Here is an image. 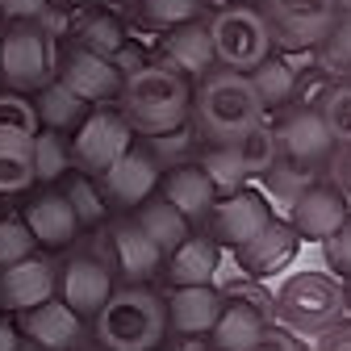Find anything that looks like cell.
I'll return each mask as SVG.
<instances>
[{
    "label": "cell",
    "mask_w": 351,
    "mask_h": 351,
    "mask_svg": "<svg viewBox=\"0 0 351 351\" xmlns=\"http://www.w3.org/2000/svg\"><path fill=\"white\" fill-rule=\"evenodd\" d=\"M259 121H268L255 88L247 80V71H230V67H213L209 75H201L193 84V101H189V125L193 138L201 147H222L243 138L247 130H255Z\"/></svg>",
    "instance_id": "1"
},
{
    "label": "cell",
    "mask_w": 351,
    "mask_h": 351,
    "mask_svg": "<svg viewBox=\"0 0 351 351\" xmlns=\"http://www.w3.org/2000/svg\"><path fill=\"white\" fill-rule=\"evenodd\" d=\"M189 101H193V84L184 75H176L167 63H147L121 80L117 113L125 117V125L134 134L159 138V134L189 125Z\"/></svg>",
    "instance_id": "2"
},
{
    "label": "cell",
    "mask_w": 351,
    "mask_h": 351,
    "mask_svg": "<svg viewBox=\"0 0 351 351\" xmlns=\"http://www.w3.org/2000/svg\"><path fill=\"white\" fill-rule=\"evenodd\" d=\"M93 322H97V343L105 351H155L167 330V305L147 285H125L109 293Z\"/></svg>",
    "instance_id": "3"
},
{
    "label": "cell",
    "mask_w": 351,
    "mask_h": 351,
    "mask_svg": "<svg viewBox=\"0 0 351 351\" xmlns=\"http://www.w3.org/2000/svg\"><path fill=\"white\" fill-rule=\"evenodd\" d=\"M272 314L293 335H318L343 314V280L318 268L293 272L272 293Z\"/></svg>",
    "instance_id": "4"
},
{
    "label": "cell",
    "mask_w": 351,
    "mask_h": 351,
    "mask_svg": "<svg viewBox=\"0 0 351 351\" xmlns=\"http://www.w3.org/2000/svg\"><path fill=\"white\" fill-rule=\"evenodd\" d=\"M209 42H213V59L217 67H230V71H251L263 59L272 55V34L268 21H263L259 9L247 5H226L209 17Z\"/></svg>",
    "instance_id": "5"
},
{
    "label": "cell",
    "mask_w": 351,
    "mask_h": 351,
    "mask_svg": "<svg viewBox=\"0 0 351 351\" xmlns=\"http://www.w3.org/2000/svg\"><path fill=\"white\" fill-rule=\"evenodd\" d=\"M55 75V42L34 21L9 25L0 34V80L13 93H38Z\"/></svg>",
    "instance_id": "6"
},
{
    "label": "cell",
    "mask_w": 351,
    "mask_h": 351,
    "mask_svg": "<svg viewBox=\"0 0 351 351\" xmlns=\"http://www.w3.org/2000/svg\"><path fill=\"white\" fill-rule=\"evenodd\" d=\"M259 13L268 21L272 47L314 51L335 25V0H263Z\"/></svg>",
    "instance_id": "7"
},
{
    "label": "cell",
    "mask_w": 351,
    "mask_h": 351,
    "mask_svg": "<svg viewBox=\"0 0 351 351\" xmlns=\"http://www.w3.org/2000/svg\"><path fill=\"white\" fill-rule=\"evenodd\" d=\"M71 163L84 171V176H97L113 163V159H121L130 147H134V130L125 125V117L121 113H113V109H93L75 130H71Z\"/></svg>",
    "instance_id": "8"
},
{
    "label": "cell",
    "mask_w": 351,
    "mask_h": 351,
    "mask_svg": "<svg viewBox=\"0 0 351 351\" xmlns=\"http://www.w3.org/2000/svg\"><path fill=\"white\" fill-rule=\"evenodd\" d=\"M55 80H63L71 93H75L84 105H93V109L117 101V93H121V75H117V67H113L105 55L84 51L80 42H75V47L55 51Z\"/></svg>",
    "instance_id": "9"
},
{
    "label": "cell",
    "mask_w": 351,
    "mask_h": 351,
    "mask_svg": "<svg viewBox=\"0 0 351 351\" xmlns=\"http://www.w3.org/2000/svg\"><path fill=\"white\" fill-rule=\"evenodd\" d=\"M205 222H209V239L217 247L239 251L243 243H251L263 226L272 222V205L263 201L255 189H239V193H226L222 201H213Z\"/></svg>",
    "instance_id": "10"
},
{
    "label": "cell",
    "mask_w": 351,
    "mask_h": 351,
    "mask_svg": "<svg viewBox=\"0 0 351 351\" xmlns=\"http://www.w3.org/2000/svg\"><path fill=\"white\" fill-rule=\"evenodd\" d=\"M159 159L138 143V147H130L121 159H113L101 176H97V189L105 193L109 205H143L155 189H159Z\"/></svg>",
    "instance_id": "11"
},
{
    "label": "cell",
    "mask_w": 351,
    "mask_h": 351,
    "mask_svg": "<svg viewBox=\"0 0 351 351\" xmlns=\"http://www.w3.org/2000/svg\"><path fill=\"white\" fill-rule=\"evenodd\" d=\"M347 217V197L335 180H314L310 189H305L293 209H289V226L297 230L301 243H326L339 222Z\"/></svg>",
    "instance_id": "12"
},
{
    "label": "cell",
    "mask_w": 351,
    "mask_h": 351,
    "mask_svg": "<svg viewBox=\"0 0 351 351\" xmlns=\"http://www.w3.org/2000/svg\"><path fill=\"white\" fill-rule=\"evenodd\" d=\"M272 134H276L280 159L301 163V167H318V163H326L335 155V138L326 134V125H322L314 105H301L289 117H280L272 125Z\"/></svg>",
    "instance_id": "13"
},
{
    "label": "cell",
    "mask_w": 351,
    "mask_h": 351,
    "mask_svg": "<svg viewBox=\"0 0 351 351\" xmlns=\"http://www.w3.org/2000/svg\"><path fill=\"white\" fill-rule=\"evenodd\" d=\"M55 289L63 293V305L71 314L93 318L101 305L109 301V293H113V272L105 268V259L75 255V259H67L63 268L55 272Z\"/></svg>",
    "instance_id": "14"
},
{
    "label": "cell",
    "mask_w": 351,
    "mask_h": 351,
    "mask_svg": "<svg viewBox=\"0 0 351 351\" xmlns=\"http://www.w3.org/2000/svg\"><path fill=\"white\" fill-rule=\"evenodd\" d=\"M105 247H109V263L130 285H147L163 272V251L134 226V217L113 222L109 234H105Z\"/></svg>",
    "instance_id": "15"
},
{
    "label": "cell",
    "mask_w": 351,
    "mask_h": 351,
    "mask_svg": "<svg viewBox=\"0 0 351 351\" xmlns=\"http://www.w3.org/2000/svg\"><path fill=\"white\" fill-rule=\"evenodd\" d=\"M297 251H301L297 230L289 222H276V217H272V222L263 226L251 243H243L234 255H239V272L243 276L263 280V276H276L280 268H289V263L297 259Z\"/></svg>",
    "instance_id": "16"
},
{
    "label": "cell",
    "mask_w": 351,
    "mask_h": 351,
    "mask_svg": "<svg viewBox=\"0 0 351 351\" xmlns=\"http://www.w3.org/2000/svg\"><path fill=\"white\" fill-rule=\"evenodd\" d=\"M159 55H163V63H167L176 75H184L189 84H197L201 75H209V71L217 67L205 21H184V25L163 29V38H159Z\"/></svg>",
    "instance_id": "17"
},
{
    "label": "cell",
    "mask_w": 351,
    "mask_h": 351,
    "mask_svg": "<svg viewBox=\"0 0 351 351\" xmlns=\"http://www.w3.org/2000/svg\"><path fill=\"white\" fill-rule=\"evenodd\" d=\"M17 335L29 339L38 351H75L80 343V314H71L63 301H42L34 310H21L17 318Z\"/></svg>",
    "instance_id": "18"
},
{
    "label": "cell",
    "mask_w": 351,
    "mask_h": 351,
    "mask_svg": "<svg viewBox=\"0 0 351 351\" xmlns=\"http://www.w3.org/2000/svg\"><path fill=\"white\" fill-rule=\"evenodd\" d=\"M167 305V322L176 335H197L205 339L217 322V314L226 310V293L213 289V285H184V289H171Z\"/></svg>",
    "instance_id": "19"
},
{
    "label": "cell",
    "mask_w": 351,
    "mask_h": 351,
    "mask_svg": "<svg viewBox=\"0 0 351 351\" xmlns=\"http://www.w3.org/2000/svg\"><path fill=\"white\" fill-rule=\"evenodd\" d=\"M55 297V263L51 259H21V263H9L0 268V305L5 310H34V305L51 301Z\"/></svg>",
    "instance_id": "20"
},
{
    "label": "cell",
    "mask_w": 351,
    "mask_h": 351,
    "mask_svg": "<svg viewBox=\"0 0 351 351\" xmlns=\"http://www.w3.org/2000/svg\"><path fill=\"white\" fill-rule=\"evenodd\" d=\"M217 272H222V247H217L209 234H189L180 247H176L163 259V276L171 289L184 285H213Z\"/></svg>",
    "instance_id": "21"
},
{
    "label": "cell",
    "mask_w": 351,
    "mask_h": 351,
    "mask_svg": "<svg viewBox=\"0 0 351 351\" xmlns=\"http://www.w3.org/2000/svg\"><path fill=\"white\" fill-rule=\"evenodd\" d=\"M159 184H163V201H171L189 222H205L213 201H217V189H213L209 176L201 171V163L167 167V176H159Z\"/></svg>",
    "instance_id": "22"
},
{
    "label": "cell",
    "mask_w": 351,
    "mask_h": 351,
    "mask_svg": "<svg viewBox=\"0 0 351 351\" xmlns=\"http://www.w3.org/2000/svg\"><path fill=\"white\" fill-rule=\"evenodd\" d=\"M25 230L34 234V243L42 247H67L84 226H80V217L67 201V193H42L29 209H25Z\"/></svg>",
    "instance_id": "23"
},
{
    "label": "cell",
    "mask_w": 351,
    "mask_h": 351,
    "mask_svg": "<svg viewBox=\"0 0 351 351\" xmlns=\"http://www.w3.org/2000/svg\"><path fill=\"white\" fill-rule=\"evenodd\" d=\"M263 326H272V318L263 314L259 305H251V301H230V297H226V310L217 314V322H213V330H209L205 339H209L213 351H247V347L263 335Z\"/></svg>",
    "instance_id": "24"
},
{
    "label": "cell",
    "mask_w": 351,
    "mask_h": 351,
    "mask_svg": "<svg viewBox=\"0 0 351 351\" xmlns=\"http://www.w3.org/2000/svg\"><path fill=\"white\" fill-rule=\"evenodd\" d=\"M134 226H138V230L159 247V251H163V259H167L176 247H180V243L193 234V222H189V217L176 209L171 201H163V197H159V201H151V197H147V201L138 205Z\"/></svg>",
    "instance_id": "25"
},
{
    "label": "cell",
    "mask_w": 351,
    "mask_h": 351,
    "mask_svg": "<svg viewBox=\"0 0 351 351\" xmlns=\"http://www.w3.org/2000/svg\"><path fill=\"white\" fill-rule=\"evenodd\" d=\"M34 109H38V125H42V130H59V134L75 130L88 113H93V105H84L71 88H67L63 80H55V75L38 88V105H34Z\"/></svg>",
    "instance_id": "26"
},
{
    "label": "cell",
    "mask_w": 351,
    "mask_h": 351,
    "mask_svg": "<svg viewBox=\"0 0 351 351\" xmlns=\"http://www.w3.org/2000/svg\"><path fill=\"white\" fill-rule=\"evenodd\" d=\"M247 80H251V88H255L263 113H276V109H285V105L297 97V71H293V63H285V59H276V55H268L259 67H251Z\"/></svg>",
    "instance_id": "27"
},
{
    "label": "cell",
    "mask_w": 351,
    "mask_h": 351,
    "mask_svg": "<svg viewBox=\"0 0 351 351\" xmlns=\"http://www.w3.org/2000/svg\"><path fill=\"white\" fill-rule=\"evenodd\" d=\"M259 180H263V201L276 205V209H293V201L310 189L318 180V167H301V163H289V159H276L268 171H259Z\"/></svg>",
    "instance_id": "28"
},
{
    "label": "cell",
    "mask_w": 351,
    "mask_h": 351,
    "mask_svg": "<svg viewBox=\"0 0 351 351\" xmlns=\"http://www.w3.org/2000/svg\"><path fill=\"white\" fill-rule=\"evenodd\" d=\"M314 55H318V71L330 84H351V17H335Z\"/></svg>",
    "instance_id": "29"
},
{
    "label": "cell",
    "mask_w": 351,
    "mask_h": 351,
    "mask_svg": "<svg viewBox=\"0 0 351 351\" xmlns=\"http://www.w3.org/2000/svg\"><path fill=\"white\" fill-rule=\"evenodd\" d=\"M34 184V151L29 138L0 134V197L5 193H25Z\"/></svg>",
    "instance_id": "30"
},
{
    "label": "cell",
    "mask_w": 351,
    "mask_h": 351,
    "mask_svg": "<svg viewBox=\"0 0 351 351\" xmlns=\"http://www.w3.org/2000/svg\"><path fill=\"white\" fill-rule=\"evenodd\" d=\"M29 151H34V180H42V184H55L71 167V143H67V134H59V130L34 134Z\"/></svg>",
    "instance_id": "31"
},
{
    "label": "cell",
    "mask_w": 351,
    "mask_h": 351,
    "mask_svg": "<svg viewBox=\"0 0 351 351\" xmlns=\"http://www.w3.org/2000/svg\"><path fill=\"white\" fill-rule=\"evenodd\" d=\"M75 42H80L84 51H93V55L113 59L117 47L125 42V29H121V21H117L113 13L93 9V13H84V17H80V25H75Z\"/></svg>",
    "instance_id": "32"
},
{
    "label": "cell",
    "mask_w": 351,
    "mask_h": 351,
    "mask_svg": "<svg viewBox=\"0 0 351 351\" xmlns=\"http://www.w3.org/2000/svg\"><path fill=\"white\" fill-rule=\"evenodd\" d=\"M335 147H351V84H326L314 101Z\"/></svg>",
    "instance_id": "33"
},
{
    "label": "cell",
    "mask_w": 351,
    "mask_h": 351,
    "mask_svg": "<svg viewBox=\"0 0 351 351\" xmlns=\"http://www.w3.org/2000/svg\"><path fill=\"white\" fill-rule=\"evenodd\" d=\"M230 147H234V155H239V163L247 171V180H251V176H259V171H268L280 159V147H276V134H272L268 121H259L255 130H247V134L234 138Z\"/></svg>",
    "instance_id": "34"
},
{
    "label": "cell",
    "mask_w": 351,
    "mask_h": 351,
    "mask_svg": "<svg viewBox=\"0 0 351 351\" xmlns=\"http://www.w3.org/2000/svg\"><path fill=\"white\" fill-rule=\"evenodd\" d=\"M197 163H201V171L213 180L217 197L239 193V189L247 184V171H243V163H239V155H234V147H230V143H222V147H205Z\"/></svg>",
    "instance_id": "35"
},
{
    "label": "cell",
    "mask_w": 351,
    "mask_h": 351,
    "mask_svg": "<svg viewBox=\"0 0 351 351\" xmlns=\"http://www.w3.org/2000/svg\"><path fill=\"white\" fill-rule=\"evenodd\" d=\"M67 201H71V209H75V217H80V226H97V222H105V193L97 189V180L93 176H84V171H75L71 180H67Z\"/></svg>",
    "instance_id": "36"
},
{
    "label": "cell",
    "mask_w": 351,
    "mask_h": 351,
    "mask_svg": "<svg viewBox=\"0 0 351 351\" xmlns=\"http://www.w3.org/2000/svg\"><path fill=\"white\" fill-rule=\"evenodd\" d=\"M138 13L147 25L171 29V25H184V21H201L205 0H138Z\"/></svg>",
    "instance_id": "37"
},
{
    "label": "cell",
    "mask_w": 351,
    "mask_h": 351,
    "mask_svg": "<svg viewBox=\"0 0 351 351\" xmlns=\"http://www.w3.org/2000/svg\"><path fill=\"white\" fill-rule=\"evenodd\" d=\"M0 134H17V138H34L38 134V109L25 93H0Z\"/></svg>",
    "instance_id": "38"
},
{
    "label": "cell",
    "mask_w": 351,
    "mask_h": 351,
    "mask_svg": "<svg viewBox=\"0 0 351 351\" xmlns=\"http://www.w3.org/2000/svg\"><path fill=\"white\" fill-rule=\"evenodd\" d=\"M34 234L25 230V222L17 217H0V268H9V263H21L34 255Z\"/></svg>",
    "instance_id": "39"
},
{
    "label": "cell",
    "mask_w": 351,
    "mask_h": 351,
    "mask_svg": "<svg viewBox=\"0 0 351 351\" xmlns=\"http://www.w3.org/2000/svg\"><path fill=\"white\" fill-rule=\"evenodd\" d=\"M326 247V263H330V276H339V280H347L351 276V213L339 222V230L322 243Z\"/></svg>",
    "instance_id": "40"
},
{
    "label": "cell",
    "mask_w": 351,
    "mask_h": 351,
    "mask_svg": "<svg viewBox=\"0 0 351 351\" xmlns=\"http://www.w3.org/2000/svg\"><path fill=\"white\" fill-rule=\"evenodd\" d=\"M247 351H310V347H305L293 330H285V326H263V335Z\"/></svg>",
    "instance_id": "41"
},
{
    "label": "cell",
    "mask_w": 351,
    "mask_h": 351,
    "mask_svg": "<svg viewBox=\"0 0 351 351\" xmlns=\"http://www.w3.org/2000/svg\"><path fill=\"white\" fill-rule=\"evenodd\" d=\"M55 5V0H0V17L9 25H21V21H38V13Z\"/></svg>",
    "instance_id": "42"
},
{
    "label": "cell",
    "mask_w": 351,
    "mask_h": 351,
    "mask_svg": "<svg viewBox=\"0 0 351 351\" xmlns=\"http://www.w3.org/2000/svg\"><path fill=\"white\" fill-rule=\"evenodd\" d=\"M326 163H330V180L343 189V197H351V147H335Z\"/></svg>",
    "instance_id": "43"
},
{
    "label": "cell",
    "mask_w": 351,
    "mask_h": 351,
    "mask_svg": "<svg viewBox=\"0 0 351 351\" xmlns=\"http://www.w3.org/2000/svg\"><path fill=\"white\" fill-rule=\"evenodd\" d=\"M322 343L318 351H351V322H330L326 330H318Z\"/></svg>",
    "instance_id": "44"
},
{
    "label": "cell",
    "mask_w": 351,
    "mask_h": 351,
    "mask_svg": "<svg viewBox=\"0 0 351 351\" xmlns=\"http://www.w3.org/2000/svg\"><path fill=\"white\" fill-rule=\"evenodd\" d=\"M0 351H21V335H17V326L5 322V318H0Z\"/></svg>",
    "instance_id": "45"
},
{
    "label": "cell",
    "mask_w": 351,
    "mask_h": 351,
    "mask_svg": "<svg viewBox=\"0 0 351 351\" xmlns=\"http://www.w3.org/2000/svg\"><path fill=\"white\" fill-rule=\"evenodd\" d=\"M335 17H351V0H335Z\"/></svg>",
    "instance_id": "46"
},
{
    "label": "cell",
    "mask_w": 351,
    "mask_h": 351,
    "mask_svg": "<svg viewBox=\"0 0 351 351\" xmlns=\"http://www.w3.org/2000/svg\"><path fill=\"white\" fill-rule=\"evenodd\" d=\"M343 310H351V276L343 280Z\"/></svg>",
    "instance_id": "47"
},
{
    "label": "cell",
    "mask_w": 351,
    "mask_h": 351,
    "mask_svg": "<svg viewBox=\"0 0 351 351\" xmlns=\"http://www.w3.org/2000/svg\"><path fill=\"white\" fill-rule=\"evenodd\" d=\"M63 5H80V9H93L97 0H63Z\"/></svg>",
    "instance_id": "48"
},
{
    "label": "cell",
    "mask_w": 351,
    "mask_h": 351,
    "mask_svg": "<svg viewBox=\"0 0 351 351\" xmlns=\"http://www.w3.org/2000/svg\"><path fill=\"white\" fill-rule=\"evenodd\" d=\"M239 5H247V9H259V5H263V0H239Z\"/></svg>",
    "instance_id": "49"
},
{
    "label": "cell",
    "mask_w": 351,
    "mask_h": 351,
    "mask_svg": "<svg viewBox=\"0 0 351 351\" xmlns=\"http://www.w3.org/2000/svg\"><path fill=\"white\" fill-rule=\"evenodd\" d=\"M88 351H105V347H88Z\"/></svg>",
    "instance_id": "50"
}]
</instances>
